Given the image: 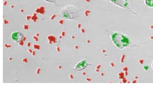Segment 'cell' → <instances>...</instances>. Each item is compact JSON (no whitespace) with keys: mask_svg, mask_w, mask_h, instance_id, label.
<instances>
[{"mask_svg":"<svg viewBox=\"0 0 153 86\" xmlns=\"http://www.w3.org/2000/svg\"><path fill=\"white\" fill-rule=\"evenodd\" d=\"M111 39L114 45L120 49L128 46L130 43V40L125 35L118 32L113 33L111 36Z\"/></svg>","mask_w":153,"mask_h":86,"instance_id":"obj_1","label":"cell"},{"mask_svg":"<svg viewBox=\"0 0 153 86\" xmlns=\"http://www.w3.org/2000/svg\"><path fill=\"white\" fill-rule=\"evenodd\" d=\"M76 13L75 9L74 7H68L63 10L62 15L64 18L72 19L77 15Z\"/></svg>","mask_w":153,"mask_h":86,"instance_id":"obj_2","label":"cell"},{"mask_svg":"<svg viewBox=\"0 0 153 86\" xmlns=\"http://www.w3.org/2000/svg\"><path fill=\"white\" fill-rule=\"evenodd\" d=\"M11 37L13 41L19 42L23 39V35L19 32L15 31L12 33Z\"/></svg>","mask_w":153,"mask_h":86,"instance_id":"obj_3","label":"cell"},{"mask_svg":"<svg viewBox=\"0 0 153 86\" xmlns=\"http://www.w3.org/2000/svg\"><path fill=\"white\" fill-rule=\"evenodd\" d=\"M111 1L115 4L120 7L126 8L127 7L128 3L126 0H107Z\"/></svg>","mask_w":153,"mask_h":86,"instance_id":"obj_4","label":"cell"},{"mask_svg":"<svg viewBox=\"0 0 153 86\" xmlns=\"http://www.w3.org/2000/svg\"><path fill=\"white\" fill-rule=\"evenodd\" d=\"M85 60H83L79 62L76 66L74 70L79 71L84 69L87 65Z\"/></svg>","mask_w":153,"mask_h":86,"instance_id":"obj_5","label":"cell"},{"mask_svg":"<svg viewBox=\"0 0 153 86\" xmlns=\"http://www.w3.org/2000/svg\"><path fill=\"white\" fill-rule=\"evenodd\" d=\"M146 5L150 7H153V0H145Z\"/></svg>","mask_w":153,"mask_h":86,"instance_id":"obj_6","label":"cell"},{"mask_svg":"<svg viewBox=\"0 0 153 86\" xmlns=\"http://www.w3.org/2000/svg\"><path fill=\"white\" fill-rule=\"evenodd\" d=\"M143 68L145 70H147L149 69V66L147 65H145Z\"/></svg>","mask_w":153,"mask_h":86,"instance_id":"obj_7","label":"cell"},{"mask_svg":"<svg viewBox=\"0 0 153 86\" xmlns=\"http://www.w3.org/2000/svg\"><path fill=\"white\" fill-rule=\"evenodd\" d=\"M51 2H54V0H45Z\"/></svg>","mask_w":153,"mask_h":86,"instance_id":"obj_8","label":"cell"},{"mask_svg":"<svg viewBox=\"0 0 153 86\" xmlns=\"http://www.w3.org/2000/svg\"><path fill=\"white\" fill-rule=\"evenodd\" d=\"M152 67H153V63H152Z\"/></svg>","mask_w":153,"mask_h":86,"instance_id":"obj_9","label":"cell"}]
</instances>
